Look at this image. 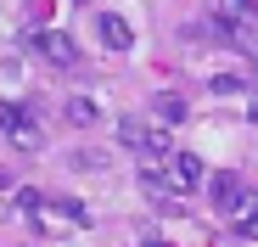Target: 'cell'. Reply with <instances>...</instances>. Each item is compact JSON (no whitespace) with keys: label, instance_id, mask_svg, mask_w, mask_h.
<instances>
[{"label":"cell","instance_id":"8fae6325","mask_svg":"<svg viewBox=\"0 0 258 247\" xmlns=\"http://www.w3.org/2000/svg\"><path fill=\"white\" fill-rule=\"evenodd\" d=\"M68 163H73V169H107L112 157H107V152H73Z\"/></svg>","mask_w":258,"mask_h":247},{"label":"cell","instance_id":"277c9868","mask_svg":"<svg viewBox=\"0 0 258 247\" xmlns=\"http://www.w3.org/2000/svg\"><path fill=\"white\" fill-rule=\"evenodd\" d=\"M118 146H135L141 157H163V152H168V135H163V130H152L146 118L123 112V118H118Z\"/></svg>","mask_w":258,"mask_h":247},{"label":"cell","instance_id":"6da1fadb","mask_svg":"<svg viewBox=\"0 0 258 247\" xmlns=\"http://www.w3.org/2000/svg\"><path fill=\"white\" fill-rule=\"evenodd\" d=\"M208 186H213V208H219V219H230V225L258 219V191H252L241 174H213Z\"/></svg>","mask_w":258,"mask_h":247},{"label":"cell","instance_id":"4fadbf2b","mask_svg":"<svg viewBox=\"0 0 258 247\" xmlns=\"http://www.w3.org/2000/svg\"><path fill=\"white\" fill-rule=\"evenodd\" d=\"M0 191H12V174H0Z\"/></svg>","mask_w":258,"mask_h":247},{"label":"cell","instance_id":"9c48e42d","mask_svg":"<svg viewBox=\"0 0 258 247\" xmlns=\"http://www.w3.org/2000/svg\"><path fill=\"white\" fill-rule=\"evenodd\" d=\"M96 118H101V107H96L90 96H73V101H68V124H79V130H84V124H96Z\"/></svg>","mask_w":258,"mask_h":247},{"label":"cell","instance_id":"ba28073f","mask_svg":"<svg viewBox=\"0 0 258 247\" xmlns=\"http://www.w3.org/2000/svg\"><path fill=\"white\" fill-rule=\"evenodd\" d=\"M152 101H157V118H163V124H185V112H191L180 90H163V96H152Z\"/></svg>","mask_w":258,"mask_h":247},{"label":"cell","instance_id":"7a4b0ae2","mask_svg":"<svg viewBox=\"0 0 258 247\" xmlns=\"http://www.w3.org/2000/svg\"><path fill=\"white\" fill-rule=\"evenodd\" d=\"M0 130L17 152H39L45 146V130H39V107H23V101H0Z\"/></svg>","mask_w":258,"mask_h":247},{"label":"cell","instance_id":"5bb4252c","mask_svg":"<svg viewBox=\"0 0 258 247\" xmlns=\"http://www.w3.org/2000/svg\"><path fill=\"white\" fill-rule=\"evenodd\" d=\"M146 247H168V241H157V236H152V241H146Z\"/></svg>","mask_w":258,"mask_h":247},{"label":"cell","instance_id":"3957f363","mask_svg":"<svg viewBox=\"0 0 258 247\" xmlns=\"http://www.w3.org/2000/svg\"><path fill=\"white\" fill-rule=\"evenodd\" d=\"M28 51H34L39 62H45V68H56V73H73V68L84 62V51L73 45V39H68L62 28H45V34H34V39H28Z\"/></svg>","mask_w":258,"mask_h":247},{"label":"cell","instance_id":"8992f818","mask_svg":"<svg viewBox=\"0 0 258 247\" xmlns=\"http://www.w3.org/2000/svg\"><path fill=\"white\" fill-rule=\"evenodd\" d=\"M101 45L107 51H129V45H135V28H129V17H118V12H101Z\"/></svg>","mask_w":258,"mask_h":247},{"label":"cell","instance_id":"9a60e30c","mask_svg":"<svg viewBox=\"0 0 258 247\" xmlns=\"http://www.w3.org/2000/svg\"><path fill=\"white\" fill-rule=\"evenodd\" d=\"M73 6H84V0H73Z\"/></svg>","mask_w":258,"mask_h":247},{"label":"cell","instance_id":"52a82bcc","mask_svg":"<svg viewBox=\"0 0 258 247\" xmlns=\"http://www.w3.org/2000/svg\"><path fill=\"white\" fill-rule=\"evenodd\" d=\"M168 180H174L180 191L202 186V180H208V174H202V157H191V152H174V157H168Z\"/></svg>","mask_w":258,"mask_h":247},{"label":"cell","instance_id":"30bf717a","mask_svg":"<svg viewBox=\"0 0 258 247\" xmlns=\"http://www.w3.org/2000/svg\"><path fill=\"white\" fill-rule=\"evenodd\" d=\"M208 90H213V96H241V90H247V79H241V73H213V79H208Z\"/></svg>","mask_w":258,"mask_h":247},{"label":"cell","instance_id":"5b68a950","mask_svg":"<svg viewBox=\"0 0 258 247\" xmlns=\"http://www.w3.org/2000/svg\"><path fill=\"white\" fill-rule=\"evenodd\" d=\"M141 191H146V202H152V208H168V214L180 208V202H174V191H180V186L168 180V174H157V169H146V174H141Z\"/></svg>","mask_w":258,"mask_h":247},{"label":"cell","instance_id":"7c38bea8","mask_svg":"<svg viewBox=\"0 0 258 247\" xmlns=\"http://www.w3.org/2000/svg\"><path fill=\"white\" fill-rule=\"evenodd\" d=\"M241 236H247V241H258V219H247V225H241Z\"/></svg>","mask_w":258,"mask_h":247}]
</instances>
